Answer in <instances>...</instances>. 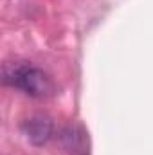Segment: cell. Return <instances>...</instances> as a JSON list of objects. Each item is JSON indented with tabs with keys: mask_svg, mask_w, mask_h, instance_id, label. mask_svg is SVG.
Instances as JSON below:
<instances>
[{
	"mask_svg": "<svg viewBox=\"0 0 153 155\" xmlns=\"http://www.w3.org/2000/svg\"><path fill=\"white\" fill-rule=\"evenodd\" d=\"M5 83H11L15 88L22 90L31 97H49L54 92V83L47 72L34 65L18 63L11 71H5Z\"/></svg>",
	"mask_w": 153,
	"mask_h": 155,
	"instance_id": "cell-1",
	"label": "cell"
},
{
	"mask_svg": "<svg viewBox=\"0 0 153 155\" xmlns=\"http://www.w3.org/2000/svg\"><path fill=\"white\" fill-rule=\"evenodd\" d=\"M24 132L33 144H43L52 135V121L47 116H34L24 123Z\"/></svg>",
	"mask_w": 153,
	"mask_h": 155,
	"instance_id": "cell-2",
	"label": "cell"
}]
</instances>
